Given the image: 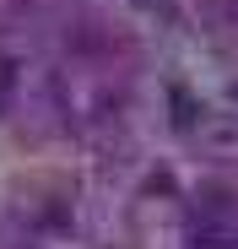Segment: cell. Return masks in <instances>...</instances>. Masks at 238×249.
I'll return each mask as SVG.
<instances>
[{
    "instance_id": "2",
    "label": "cell",
    "mask_w": 238,
    "mask_h": 249,
    "mask_svg": "<svg viewBox=\"0 0 238 249\" xmlns=\"http://www.w3.org/2000/svg\"><path fill=\"white\" fill-rule=\"evenodd\" d=\"M11 81H17V71H11V60H0V103H6V92H11Z\"/></svg>"
},
{
    "instance_id": "1",
    "label": "cell",
    "mask_w": 238,
    "mask_h": 249,
    "mask_svg": "<svg viewBox=\"0 0 238 249\" xmlns=\"http://www.w3.org/2000/svg\"><path fill=\"white\" fill-rule=\"evenodd\" d=\"M195 249H238L233 228H195Z\"/></svg>"
}]
</instances>
